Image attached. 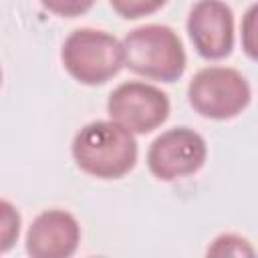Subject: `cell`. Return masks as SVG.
<instances>
[{
    "label": "cell",
    "instance_id": "obj_1",
    "mask_svg": "<svg viewBox=\"0 0 258 258\" xmlns=\"http://www.w3.org/2000/svg\"><path fill=\"white\" fill-rule=\"evenodd\" d=\"M77 167L99 179H119L137 163L135 135L115 121H91L83 125L71 145Z\"/></svg>",
    "mask_w": 258,
    "mask_h": 258
},
{
    "label": "cell",
    "instance_id": "obj_2",
    "mask_svg": "<svg viewBox=\"0 0 258 258\" xmlns=\"http://www.w3.org/2000/svg\"><path fill=\"white\" fill-rule=\"evenodd\" d=\"M123 67L151 81L175 83L185 71L183 42L171 26L143 24L125 34Z\"/></svg>",
    "mask_w": 258,
    "mask_h": 258
},
{
    "label": "cell",
    "instance_id": "obj_3",
    "mask_svg": "<svg viewBox=\"0 0 258 258\" xmlns=\"http://www.w3.org/2000/svg\"><path fill=\"white\" fill-rule=\"evenodd\" d=\"M60 60L77 83L97 87L123 69V46L119 38L105 30L77 28L64 38Z\"/></svg>",
    "mask_w": 258,
    "mask_h": 258
},
{
    "label": "cell",
    "instance_id": "obj_4",
    "mask_svg": "<svg viewBox=\"0 0 258 258\" xmlns=\"http://www.w3.org/2000/svg\"><path fill=\"white\" fill-rule=\"evenodd\" d=\"M191 109L214 121L238 117L252 101V89L246 77L232 67H206L198 71L187 85Z\"/></svg>",
    "mask_w": 258,
    "mask_h": 258
},
{
    "label": "cell",
    "instance_id": "obj_5",
    "mask_svg": "<svg viewBox=\"0 0 258 258\" xmlns=\"http://www.w3.org/2000/svg\"><path fill=\"white\" fill-rule=\"evenodd\" d=\"M109 119L133 135H145L161 127L169 117L167 95L149 83L127 81L117 85L107 99Z\"/></svg>",
    "mask_w": 258,
    "mask_h": 258
},
{
    "label": "cell",
    "instance_id": "obj_6",
    "mask_svg": "<svg viewBox=\"0 0 258 258\" xmlns=\"http://www.w3.org/2000/svg\"><path fill=\"white\" fill-rule=\"evenodd\" d=\"M208 157L206 139L189 127H171L147 149V167L159 181H175L198 173Z\"/></svg>",
    "mask_w": 258,
    "mask_h": 258
},
{
    "label": "cell",
    "instance_id": "obj_7",
    "mask_svg": "<svg viewBox=\"0 0 258 258\" xmlns=\"http://www.w3.org/2000/svg\"><path fill=\"white\" fill-rule=\"evenodd\" d=\"M187 34L206 60L230 56L234 48V12L224 0H198L187 14Z\"/></svg>",
    "mask_w": 258,
    "mask_h": 258
},
{
    "label": "cell",
    "instance_id": "obj_8",
    "mask_svg": "<svg viewBox=\"0 0 258 258\" xmlns=\"http://www.w3.org/2000/svg\"><path fill=\"white\" fill-rule=\"evenodd\" d=\"M81 242V226L67 210H44L28 226L24 248L32 258H69Z\"/></svg>",
    "mask_w": 258,
    "mask_h": 258
},
{
    "label": "cell",
    "instance_id": "obj_9",
    "mask_svg": "<svg viewBox=\"0 0 258 258\" xmlns=\"http://www.w3.org/2000/svg\"><path fill=\"white\" fill-rule=\"evenodd\" d=\"M22 218L16 206L8 200H0V254L8 252L20 236Z\"/></svg>",
    "mask_w": 258,
    "mask_h": 258
},
{
    "label": "cell",
    "instance_id": "obj_10",
    "mask_svg": "<svg viewBox=\"0 0 258 258\" xmlns=\"http://www.w3.org/2000/svg\"><path fill=\"white\" fill-rule=\"evenodd\" d=\"M111 8L125 20H137L161 10L167 0H109Z\"/></svg>",
    "mask_w": 258,
    "mask_h": 258
},
{
    "label": "cell",
    "instance_id": "obj_11",
    "mask_svg": "<svg viewBox=\"0 0 258 258\" xmlns=\"http://www.w3.org/2000/svg\"><path fill=\"white\" fill-rule=\"evenodd\" d=\"M210 256H254L250 242L238 234H220L208 248Z\"/></svg>",
    "mask_w": 258,
    "mask_h": 258
},
{
    "label": "cell",
    "instance_id": "obj_12",
    "mask_svg": "<svg viewBox=\"0 0 258 258\" xmlns=\"http://www.w3.org/2000/svg\"><path fill=\"white\" fill-rule=\"evenodd\" d=\"M95 2L97 0H40V4L48 12L60 16V18H77V16H83V14H87L93 8Z\"/></svg>",
    "mask_w": 258,
    "mask_h": 258
},
{
    "label": "cell",
    "instance_id": "obj_13",
    "mask_svg": "<svg viewBox=\"0 0 258 258\" xmlns=\"http://www.w3.org/2000/svg\"><path fill=\"white\" fill-rule=\"evenodd\" d=\"M256 6H250L242 20V48L248 58L256 60Z\"/></svg>",
    "mask_w": 258,
    "mask_h": 258
},
{
    "label": "cell",
    "instance_id": "obj_14",
    "mask_svg": "<svg viewBox=\"0 0 258 258\" xmlns=\"http://www.w3.org/2000/svg\"><path fill=\"white\" fill-rule=\"evenodd\" d=\"M0 85H2V69H0Z\"/></svg>",
    "mask_w": 258,
    "mask_h": 258
}]
</instances>
